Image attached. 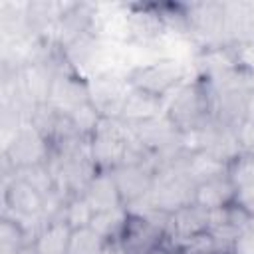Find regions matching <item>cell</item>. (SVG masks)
Masks as SVG:
<instances>
[{
  "label": "cell",
  "instance_id": "cell-10",
  "mask_svg": "<svg viewBox=\"0 0 254 254\" xmlns=\"http://www.w3.org/2000/svg\"><path fill=\"white\" fill-rule=\"evenodd\" d=\"M250 97L252 87L242 85L226 91L214 93V119L224 127L236 129L242 121L250 117Z\"/></svg>",
  "mask_w": 254,
  "mask_h": 254
},
{
  "label": "cell",
  "instance_id": "cell-26",
  "mask_svg": "<svg viewBox=\"0 0 254 254\" xmlns=\"http://www.w3.org/2000/svg\"><path fill=\"white\" fill-rule=\"evenodd\" d=\"M250 117L254 119V89H252V97H250Z\"/></svg>",
  "mask_w": 254,
  "mask_h": 254
},
{
  "label": "cell",
  "instance_id": "cell-17",
  "mask_svg": "<svg viewBox=\"0 0 254 254\" xmlns=\"http://www.w3.org/2000/svg\"><path fill=\"white\" fill-rule=\"evenodd\" d=\"M127 216H129L127 206H119V208H111V210L93 212V218H91L89 226H91L105 242L119 240V236H121V232H123V228H125Z\"/></svg>",
  "mask_w": 254,
  "mask_h": 254
},
{
  "label": "cell",
  "instance_id": "cell-15",
  "mask_svg": "<svg viewBox=\"0 0 254 254\" xmlns=\"http://www.w3.org/2000/svg\"><path fill=\"white\" fill-rule=\"evenodd\" d=\"M204 230H208V210L190 202L171 214V224H169L167 236L185 240V238H190Z\"/></svg>",
  "mask_w": 254,
  "mask_h": 254
},
{
  "label": "cell",
  "instance_id": "cell-11",
  "mask_svg": "<svg viewBox=\"0 0 254 254\" xmlns=\"http://www.w3.org/2000/svg\"><path fill=\"white\" fill-rule=\"evenodd\" d=\"M85 101H89L87 79L69 69L60 71L54 79L50 105H54L60 113H69L73 107H77Z\"/></svg>",
  "mask_w": 254,
  "mask_h": 254
},
{
  "label": "cell",
  "instance_id": "cell-16",
  "mask_svg": "<svg viewBox=\"0 0 254 254\" xmlns=\"http://www.w3.org/2000/svg\"><path fill=\"white\" fill-rule=\"evenodd\" d=\"M69 236L71 228L64 220H50L34 238V248L38 254H67Z\"/></svg>",
  "mask_w": 254,
  "mask_h": 254
},
{
  "label": "cell",
  "instance_id": "cell-27",
  "mask_svg": "<svg viewBox=\"0 0 254 254\" xmlns=\"http://www.w3.org/2000/svg\"><path fill=\"white\" fill-rule=\"evenodd\" d=\"M103 254H107V248H105V252H103ZM119 254H123V252H121V248H119Z\"/></svg>",
  "mask_w": 254,
  "mask_h": 254
},
{
  "label": "cell",
  "instance_id": "cell-4",
  "mask_svg": "<svg viewBox=\"0 0 254 254\" xmlns=\"http://www.w3.org/2000/svg\"><path fill=\"white\" fill-rule=\"evenodd\" d=\"M190 36L200 38L206 48L226 46L224 34V2H194L185 4Z\"/></svg>",
  "mask_w": 254,
  "mask_h": 254
},
{
  "label": "cell",
  "instance_id": "cell-21",
  "mask_svg": "<svg viewBox=\"0 0 254 254\" xmlns=\"http://www.w3.org/2000/svg\"><path fill=\"white\" fill-rule=\"evenodd\" d=\"M93 218V208L89 206V202L83 198V194H73L64 202L60 220H64L71 230L73 228H83L89 226Z\"/></svg>",
  "mask_w": 254,
  "mask_h": 254
},
{
  "label": "cell",
  "instance_id": "cell-25",
  "mask_svg": "<svg viewBox=\"0 0 254 254\" xmlns=\"http://www.w3.org/2000/svg\"><path fill=\"white\" fill-rule=\"evenodd\" d=\"M234 202H236V204H238L250 218H254V185L238 189V190H236V198H234Z\"/></svg>",
  "mask_w": 254,
  "mask_h": 254
},
{
  "label": "cell",
  "instance_id": "cell-22",
  "mask_svg": "<svg viewBox=\"0 0 254 254\" xmlns=\"http://www.w3.org/2000/svg\"><path fill=\"white\" fill-rule=\"evenodd\" d=\"M226 175L236 189L254 185V155L252 153H240L234 161L228 163Z\"/></svg>",
  "mask_w": 254,
  "mask_h": 254
},
{
  "label": "cell",
  "instance_id": "cell-28",
  "mask_svg": "<svg viewBox=\"0 0 254 254\" xmlns=\"http://www.w3.org/2000/svg\"><path fill=\"white\" fill-rule=\"evenodd\" d=\"M252 226H254V218H252Z\"/></svg>",
  "mask_w": 254,
  "mask_h": 254
},
{
  "label": "cell",
  "instance_id": "cell-19",
  "mask_svg": "<svg viewBox=\"0 0 254 254\" xmlns=\"http://www.w3.org/2000/svg\"><path fill=\"white\" fill-rule=\"evenodd\" d=\"M67 115H69V121H71L73 129H75V133H77L81 139H87V141L95 135V131L99 129V123H101V119H103L101 113L93 107L91 101H85V103L73 107Z\"/></svg>",
  "mask_w": 254,
  "mask_h": 254
},
{
  "label": "cell",
  "instance_id": "cell-23",
  "mask_svg": "<svg viewBox=\"0 0 254 254\" xmlns=\"http://www.w3.org/2000/svg\"><path fill=\"white\" fill-rule=\"evenodd\" d=\"M234 131H236V139H238L240 151L254 155V119L248 117V119L242 121Z\"/></svg>",
  "mask_w": 254,
  "mask_h": 254
},
{
  "label": "cell",
  "instance_id": "cell-9",
  "mask_svg": "<svg viewBox=\"0 0 254 254\" xmlns=\"http://www.w3.org/2000/svg\"><path fill=\"white\" fill-rule=\"evenodd\" d=\"M56 75H58V69L54 67V64L44 62V60L28 62L18 71L20 89L32 105L50 103V95H52Z\"/></svg>",
  "mask_w": 254,
  "mask_h": 254
},
{
  "label": "cell",
  "instance_id": "cell-2",
  "mask_svg": "<svg viewBox=\"0 0 254 254\" xmlns=\"http://www.w3.org/2000/svg\"><path fill=\"white\" fill-rule=\"evenodd\" d=\"M187 64L175 58H157L135 67L127 79L133 87L145 89L159 97H165L175 87H179L187 77Z\"/></svg>",
  "mask_w": 254,
  "mask_h": 254
},
{
  "label": "cell",
  "instance_id": "cell-18",
  "mask_svg": "<svg viewBox=\"0 0 254 254\" xmlns=\"http://www.w3.org/2000/svg\"><path fill=\"white\" fill-rule=\"evenodd\" d=\"M28 234V228L18 218L4 214L0 220V254H14L24 246L34 244Z\"/></svg>",
  "mask_w": 254,
  "mask_h": 254
},
{
  "label": "cell",
  "instance_id": "cell-8",
  "mask_svg": "<svg viewBox=\"0 0 254 254\" xmlns=\"http://www.w3.org/2000/svg\"><path fill=\"white\" fill-rule=\"evenodd\" d=\"M165 232L157 228L153 222H149L141 214L129 212L125 228L117 240V246L123 254H149L159 244L165 242Z\"/></svg>",
  "mask_w": 254,
  "mask_h": 254
},
{
  "label": "cell",
  "instance_id": "cell-5",
  "mask_svg": "<svg viewBox=\"0 0 254 254\" xmlns=\"http://www.w3.org/2000/svg\"><path fill=\"white\" fill-rule=\"evenodd\" d=\"M4 206L24 226L32 220H46V196L16 175L4 183Z\"/></svg>",
  "mask_w": 254,
  "mask_h": 254
},
{
  "label": "cell",
  "instance_id": "cell-24",
  "mask_svg": "<svg viewBox=\"0 0 254 254\" xmlns=\"http://www.w3.org/2000/svg\"><path fill=\"white\" fill-rule=\"evenodd\" d=\"M230 254H254V226L252 224L246 230H242L240 236L234 240Z\"/></svg>",
  "mask_w": 254,
  "mask_h": 254
},
{
  "label": "cell",
  "instance_id": "cell-7",
  "mask_svg": "<svg viewBox=\"0 0 254 254\" xmlns=\"http://www.w3.org/2000/svg\"><path fill=\"white\" fill-rule=\"evenodd\" d=\"M111 175L127 208L145 200L155 183V169L145 163H121L111 169Z\"/></svg>",
  "mask_w": 254,
  "mask_h": 254
},
{
  "label": "cell",
  "instance_id": "cell-13",
  "mask_svg": "<svg viewBox=\"0 0 254 254\" xmlns=\"http://www.w3.org/2000/svg\"><path fill=\"white\" fill-rule=\"evenodd\" d=\"M81 194L89 202V206L93 208V212H101V210H111V208L125 206L123 200H121V194L117 190V185L113 181L111 171H97L93 175V179L87 183V187L83 189Z\"/></svg>",
  "mask_w": 254,
  "mask_h": 254
},
{
  "label": "cell",
  "instance_id": "cell-1",
  "mask_svg": "<svg viewBox=\"0 0 254 254\" xmlns=\"http://www.w3.org/2000/svg\"><path fill=\"white\" fill-rule=\"evenodd\" d=\"M165 95V115L177 125L179 131H189L206 125L214 117V91L210 85L194 77L183 81L179 87Z\"/></svg>",
  "mask_w": 254,
  "mask_h": 254
},
{
  "label": "cell",
  "instance_id": "cell-3",
  "mask_svg": "<svg viewBox=\"0 0 254 254\" xmlns=\"http://www.w3.org/2000/svg\"><path fill=\"white\" fill-rule=\"evenodd\" d=\"M50 157H52V143L30 123L22 125L14 133V137L4 145L2 151V159H6L14 171L48 163Z\"/></svg>",
  "mask_w": 254,
  "mask_h": 254
},
{
  "label": "cell",
  "instance_id": "cell-14",
  "mask_svg": "<svg viewBox=\"0 0 254 254\" xmlns=\"http://www.w3.org/2000/svg\"><path fill=\"white\" fill-rule=\"evenodd\" d=\"M236 190L238 189L232 185L228 175L216 177V179H208V181L198 183L194 187L192 202L210 212V210H216V208L232 204L234 198H236Z\"/></svg>",
  "mask_w": 254,
  "mask_h": 254
},
{
  "label": "cell",
  "instance_id": "cell-6",
  "mask_svg": "<svg viewBox=\"0 0 254 254\" xmlns=\"http://www.w3.org/2000/svg\"><path fill=\"white\" fill-rule=\"evenodd\" d=\"M89 101L105 119H119L131 83L123 75H93L87 77Z\"/></svg>",
  "mask_w": 254,
  "mask_h": 254
},
{
  "label": "cell",
  "instance_id": "cell-20",
  "mask_svg": "<svg viewBox=\"0 0 254 254\" xmlns=\"http://www.w3.org/2000/svg\"><path fill=\"white\" fill-rule=\"evenodd\" d=\"M107 248V242L91 228H73L67 244V254H103Z\"/></svg>",
  "mask_w": 254,
  "mask_h": 254
},
{
  "label": "cell",
  "instance_id": "cell-12",
  "mask_svg": "<svg viewBox=\"0 0 254 254\" xmlns=\"http://www.w3.org/2000/svg\"><path fill=\"white\" fill-rule=\"evenodd\" d=\"M163 113H165V99L163 97L131 85L119 119L127 125H137V123H143L147 119L159 117Z\"/></svg>",
  "mask_w": 254,
  "mask_h": 254
}]
</instances>
